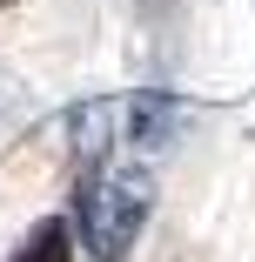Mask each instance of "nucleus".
I'll use <instances>...</instances> for the list:
<instances>
[{"label": "nucleus", "instance_id": "1", "mask_svg": "<svg viewBox=\"0 0 255 262\" xmlns=\"http://www.w3.org/2000/svg\"><path fill=\"white\" fill-rule=\"evenodd\" d=\"M148 215H155V182L141 168H81L74 182V235L94 262H128Z\"/></svg>", "mask_w": 255, "mask_h": 262}, {"label": "nucleus", "instance_id": "2", "mask_svg": "<svg viewBox=\"0 0 255 262\" xmlns=\"http://www.w3.org/2000/svg\"><path fill=\"white\" fill-rule=\"evenodd\" d=\"M181 128H188V108H181L175 88H141V94L128 101V141H134V148L161 155V148L181 141Z\"/></svg>", "mask_w": 255, "mask_h": 262}, {"label": "nucleus", "instance_id": "3", "mask_svg": "<svg viewBox=\"0 0 255 262\" xmlns=\"http://www.w3.org/2000/svg\"><path fill=\"white\" fill-rule=\"evenodd\" d=\"M114 128H121V108H114V101H81V108L67 115L74 162H81V168H108V155H114Z\"/></svg>", "mask_w": 255, "mask_h": 262}, {"label": "nucleus", "instance_id": "4", "mask_svg": "<svg viewBox=\"0 0 255 262\" xmlns=\"http://www.w3.org/2000/svg\"><path fill=\"white\" fill-rule=\"evenodd\" d=\"M14 262H74V222L47 215V222L20 242V255H14Z\"/></svg>", "mask_w": 255, "mask_h": 262}]
</instances>
